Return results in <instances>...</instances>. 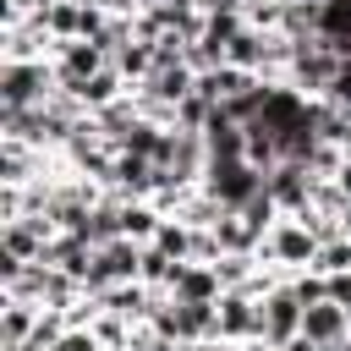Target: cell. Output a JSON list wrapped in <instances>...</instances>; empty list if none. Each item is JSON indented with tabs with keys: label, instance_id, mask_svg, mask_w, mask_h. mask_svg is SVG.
Returning a JSON list of instances; mask_svg holds the SVG:
<instances>
[{
	"label": "cell",
	"instance_id": "9a60e30c",
	"mask_svg": "<svg viewBox=\"0 0 351 351\" xmlns=\"http://www.w3.org/2000/svg\"><path fill=\"white\" fill-rule=\"evenodd\" d=\"M170 296H176V302H219V296H225L219 269H214V263H186L181 280L170 285Z\"/></svg>",
	"mask_w": 351,
	"mask_h": 351
},
{
	"label": "cell",
	"instance_id": "ac0fdd59",
	"mask_svg": "<svg viewBox=\"0 0 351 351\" xmlns=\"http://www.w3.org/2000/svg\"><path fill=\"white\" fill-rule=\"evenodd\" d=\"M110 66L126 77V88H143L148 77H154V44H143V38H132V44H121L115 55H110Z\"/></svg>",
	"mask_w": 351,
	"mask_h": 351
},
{
	"label": "cell",
	"instance_id": "e0dca14e",
	"mask_svg": "<svg viewBox=\"0 0 351 351\" xmlns=\"http://www.w3.org/2000/svg\"><path fill=\"white\" fill-rule=\"evenodd\" d=\"M159 225H165V214H159L148 197H132V203H121V236H126V241L148 247V241L159 236Z\"/></svg>",
	"mask_w": 351,
	"mask_h": 351
},
{
	"label": "cell",
	"instance_id": "484cf974",
	"mask_svg": "<svg viewBox=\"0 0 351 351\" xmlns=\"http://www.w3.org/2000/svg\"><path fill=\"white\" fill-rule=\"evenodd\" d=\"M324 280H329V302L351 307V269H346V274H324Z\"/></svg>",
	"mask_w": 351,
	"mask_h": 351
},
{
	"label": "cell",
	"instance_id": "277c9868",
	"mask_svg": "<svg viewBox=\"0 0 351 351\" xmlns=\"http://www.w3.org/2000/svg\"><path fill=\"white\" fill-rule=\"evenodd\" d=\"M203 192H208L219 208H247V203L263 192V170H252L247 159H208Z\"/></svg>",
	"mask_w": 351,
	"mask_h": 351
},
{
	"label": "cell",
	"instance_id": "5bb4252c",
	"mask_svg": "<svg viewBox=\"0 0 351 351\" xmlns=\"http://www.w3.org/2000/svg\"><path fill=\"white\" fill-rule=\"evenodd\" d=\"M203 148H208V159H247V126H236V121H225V110H214L203 126Z\"/></svg>",
	"mask_w": 351,
	"mask_h": 351
},
{
	"label": "cell",
	"instance_id": "30bf717a",
	"mask_svg": "<svg viewBox=\"0 0 351 351\" xmlns=\"http://www.w3.org/2000/svg\"><path fill=\"white\" fill-rule=\"evenodd\" d=\"M302 335H307L313 346H340V340H351V307H340V302H313V307L302 313Z\"/></svg>",
	"mask_w": 351,
	"mask_h": 351
},
{
	"label": "cell",
	"instance_id": "44dd1931",
	"mask_svg": "<svg viewBox=\"0 0 351 351\" xmlns=\"http://www.w3.org/2000/svg\"><path fill=\"white\" fill-rule=\"evenodd\" d=\"M181 269H186V263H176V258H165L159 247H143V285H148V291H159V296H170V285L181 280Z\"/></svg>",
	"mask_w": 351,
	"mask_h": 351
},
{
	"label": "cell",
	"instance_id": "4dcf8cb0",
	"mask_svg": "<svg viewBox=\"0 0 351 351\" xmlns=\"http://www.w3.org/2000/svg\"><path fill=\"white\" fill-rule=\"evenodd\" d=\"M143 5H192V0H143Z\"/></svg>",
	"mask_w": 351,
	"mask_h": 351
},
{
	"label": "cell",
	"instance_id": "4fadbf2b",
	"mask_svg": "<svg viewBox=\"0 0 351 351\" xmlns=\"http://www.w3.org/2000/svg\"><path fill=\"white\" fill-rule=\"evenodd\" d=\"M252 88H258V77L241 71V66H214V71L197 77V93H203L208 104H230V99H241V93H252Z\"/></svg>",
	"mask_w": 351,
	"mask_h": 351
},
{
	"label": "cell",
	"instance_id": "2e32d148",
	"mask_svg": "<svg viewBox=\"0 0 351 351\" xmlns=\"http://www.w3.org/2000/svg\"><path fill=\"white\" fill-rule=\"evenodd\" d=\"M93 252H99V247H88L82 236H55V241H49V252H44V263H55V269H60V274H71V280H88Z\"/></svg>",
	"mask_w": 351,
	"mask_h": 351
},
{
	"label": "cell",
	"instance_id": "83f0119b",
	"mask_svg": "<svg viewBox=\"0 0 351 351\" xmlns=\"http://www.w3.org/2000/svg\"><path fill=\"white\" fill-rule=\"evenodd\" d=\"M329 181H335V186H340V197H346V203H351V159H340V170H335V176H329Z\"/></svg>",
	"mask_w": 351,
	"mask_h": 351
},
{
	"label": "cell",
	"instance_id": "f1b7e54d",
	"mask_svg": "<svg viewBox=\"0 0 351 351\" xmlns=\"http://www.w3.org/2000/svg\"><path fill=\"white\" fill-rule=\"evenodd\" d=\"M280 351H324V346H313L307 335H296V340H291V346H280Z\"/></svg>",
	"mask_w": 351,
	"mask_h": 351
},
{
	"label": "cell",
	"instance_id": "8fae6325",
	"mask_svg": "<svg viewBox=\"0 0 351 351\" xmlns=\"http://www.w3.org/2000/svg\"><path fill=\"white\" fill-rule=\"evenodd\" d=\"M38 318H44V307H38V302L0 296V351L27 346V340H33V329H38Z\"/></svg>",
	"mask_w": 351,
	"mask_h": 351
},
{
	"label": "cell",
	"instance_id": "7a4b0ae2",
	"mask_svg": "<svg viewBox=\"0 0 351 351\" xmlns=\"http://www.w3.org/2000/svg\"><path fill=\"white\" fill-rule=\"evenodd\" d=\"M55 88H60L55 60H0V104L33 110V104H49Z\"/></svg>",
	"mask_w": 351,
	"mask_h": 351
},
{
	"label": "cell",
	"instance_id": "7402d4cb",
	"mask_svg": "<svg viewBox=\"0 0 351 351\" xmlns=\"http://www.w3.org/2000/svg\"><path fill=\"white\" fill-rule=\"evenodd\" d=\"M241 27H247V16H241V11H219V16H208V22H203V44H214V49L225 55V49H230V38H236Z\"/></svg>",
	"mask_w": 351,
	"mask_h": 351
},
{
	"label": "cell",
	"instance_id": "52a82bcc",
	"mask_svg": "<svg viewBox=\"0 0 351 351\" xmlns=\"http://www.w3.org/2000/svg\"><path fill=\"white\" fill-rule=\"evenodd\" d=\"M313 170L307 165H296V159H285V165H274L269 176H263V192L280 203V214H302L307 203H313Z\"/></svg>",
	"mask_w": 351,
	"mask_h": 351
},
{
	"label": "cell",
	"instance_id": "8992f818",
	"mask_svg": "<svg viewBox=\"0 0 351 351\" xmlns=\"http://www.w3.org/2000/svg\"><path fill=\"white\" fill-rule=\"evenodd\" d=\"M55 236L60 230L49 225V214H22V219L0 225V252L16 258V263H44V252H49Z\"/></svg>",
	"mask_w": 351,
	"mask_h": 351
},
{
	"label": "cell",
	"instance_id": "3957f363",
	"mask_svg": "<svg viewBox=\"0 0 351 351\" xmlns=\"http://www.w3.org/2000/svg\"><path fill=\"white\" fill-rule=\"evenodd\" d=\"M335 71H340V49L324 44V38H307V44H296V55H291V66H285V82H291L302 99H329Z\"/></svg>",
	"mask_w": 351,
	"mask_h": 351
},
{
	"label": "cell",
	"instance_id": "7c38bea8",
	"mask_svg": "<svg viewBox=\"0 0 351 351\" xmlns=\"http://www.w3.org/2000/svg\"><path fill=\"white\" fill-rule=\"evenodd\" d=\"M66 93H77V104L88 110V115H99V110H110V104H121L132 88H126V77L115 71V66H104L99 77H88V82H77V88H66Z\"/></svg>",
	"mask_w": 351,
	"mask_h": 351
},
{
	"label": "cell",
	"instance_id": "1f68e13d",
	"mask_svg": "<svg viewBox=\"0 0 351 351\" xmlns=\"http://www.w3.org/2000/svg\"><path fill=\"white\" fill-rule=\"evenodd\" d=\"M263 351H274V346H263Z\"/></svg>",
	"mask_w": 351,
	"mask_h": 351
},
{
	"label": "cell",
	"instance_id": "6da1fadb",
	"mask_svg": "<svg viewBox=\"0 0 351 351\" xmlns=\"http://www.w3.org/2000/svg\"><path fill=\"white\" fill-rule=\"evenodd\" d=\"M318 247H324V241H318V230H313L302 214H285V219H280V225L263 236L258 258L291 280V274H302V269H313V263H318Z\"/></svg>",
	"mask_w": 351,
	"mask_h": 351
},
{
	"label": "cell",
	"instance_id": "d6986e66",
	"mask_svg": "<svg viewBox=\"0 0 351 351\" xmlns=\"http://www.w3.org/2000/svg\"><path fill=\"white\" fill-rule=\"evenodd\" d=\"M214 236H219V258H225V252H258V247H263V236H258V230H252L236 208L214 225Z\"/></svg>",
	"mask_w": 351,
	"mask_h": 351
},
{
	"label": "cell",
	"instance_id": "ffe728a7",
	"mask_svg": "<svg viewBox=\"0 0 351 351\" xmlns=\"http://www.w3.org/2000/svg\"><path fill=\"white\" fill-rule=\"evenodd\" d=\"M148 247H159V252H165V258H176V263H192V247H197V230H192L186 219H165V225H159V236H154Z\"/></svg>",
	"mask_w": 351,
	"mask_h": 351
},
{
	"label": "cell",
	"instance_id": "603a6c76",
	"mask_svg": "<svg viewBox=\"0 0 351 351\" xmlns=\"http://www.w3.org/2000/svg\"><path fill=\"white\" fill-rule=\"evenodd\" d=\"M318 274H346L351 269V236H329L324 247H318V263H313Z\"/></svg>",
	"mask_w": 351,
	"mask_h": 351
},
{
	"label": "cell",
	"instance_id": "cb8c5ba5",
	"mask_svg": "<svg viewBox=\"0 0 351 351\" xmlns=\"http://www.w3.org/2000/svg\"><path fill=\"white\" fill-rule=\"evenodd\" d=\"M208 115H214V104H208L203 93H192V99H181V104H176V132H203V126H208Z\"/></svg>",
	"mask_w": 351,
	"mask_h": 351
},
{
	"label": "cell",
	"instance_id": "f546056e",
	"mask_svg": "<svg viewBox=\"0 0 351 351\" xmlns=\"http://www.w3.org/2000/svg\"><path fill=\"white\" fill-rule=\"evenodd\" d=\"M340 236H351V203H346V214H340Z\"/></svg>",
	"mask_w": 351,
	"mask_h": 351
},
{
	"label": "cell",
	"instance_id": "5b68a950",
	"mask_svg": "<svg viewBox=\"0 0 351 351\" xmlns=\"http://www.w3.org/2000/svg\"><path fill=\"white\" fill-rule=\"evenodd\" d=\"M258 313H263L258 340L280 351V346H291V340L302 335V313H307V307H302V296H296V291H291V280H285V285H274V291L258 302Z\"/></svg>",
	"mask_w": 351,
	"mask_h": 351
},
{
	"label": "cell",
	"instance_id": "9c48e42d",
	"mask_svg": "<svg viewBox=\"0 0 351 351\" xmlns=\"http://www.w3.org/2000/svg\"><path fill=\"white\" fill-rule=\"evenodd\" d=\"M258 329H263L258 302L247 291H225L219 296V329H214V340H258Z\"/></svg>",
	"mask_w": 351,
	"mask_h": 351
},
{
	"label": "cell",
	"instance_id": "4316f807",
	"mask_svg": "<svg viewBox=\"0 0 351 351\" xmlns=\"http://www.w3.org/2000/svg\"><path fill=\"white\" fill-rule=\"evenodd\" d=\"M203 16H219V11H241V0H192Z\"/></svg>",
	"mask_w": 351,
	"mask_h": 351
},
{
	"label": "cell",
	"instance_id": "d4e9b609",
	"mask_svg": "<svg viewBox=\"0 0 351 351\" xmlns=\"http://www.w3.org/2000/svg\"><path fill=\"white\" fill-rule=\"evenodd\" d=\"M329 104L351 115V55L340 60V71H335V82H329Z\"/></svg>",
	"mask_w": 351,
	"mask_h": 351
},
{
	"label": "cell",
	"instance_id": "ba28073f",
	"mask_svg": "<svg viewBox=\"0 0 351 351\" xmlns=\"http://www.w3.org/2000/svg\"><path fill=\"white\" fill-rule=\"evenodd\" d=\"M110 66V55L99 49V44H88V38H71V44H55V82L60 88H77V82H88V77H99Z\"/></svg>",
	"mask_w": 351,
	"mask_h": 351
}]
</instances>
